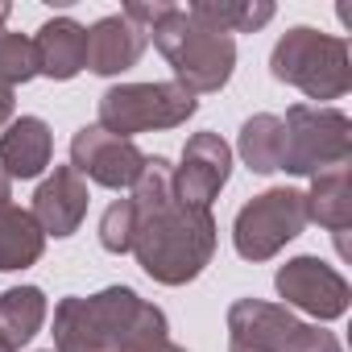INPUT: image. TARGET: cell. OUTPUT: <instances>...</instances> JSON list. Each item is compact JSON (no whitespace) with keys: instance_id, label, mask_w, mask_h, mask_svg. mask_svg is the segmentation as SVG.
Returning a JSON list of instances; mask_svg holds the SVG:
<instances>
[{"instance_id":"cell-23","label":"cell","mask_w":352,"mask_h":352,"mask_svg":"<svg viewBox=\"0 0 352 352\" xmlns=\"http://www.w3.org/2000/svg\"><path fill=\"white\" fill-rule=\"evenodd\" d=\"M100 245L108 253H129L133 249V199H116L100 216Z\"/></svg>"},{"instance_id":"cell-11","label":"cell","mask_w":352,"mask_h":352,"mask_svg":"<svg viewBox=\"0 0 352 352\" xmlns=\"http://www.w3.org/2000/svg\"><path fill=\"white\" fill-rule=\"evenodd\" d=\"M232 174V149L220 133H195L183 145V166H170V187L187 208H212Z\"/></svg>"},{"instance_id":"cell-21","label":"cell","mask_w":352,"mask_h":352,"mask_svg":"<svg viewBox=\"0 0 352 352\" xmlns=\"http://www.w3.org/2000/svg\"><path fill=\"white\" fill-rule=\"evenodd\" d=\"M187 13L212 30H224V34H257L261 25L274 21L270 0H199Z\"/></svg>"},{"instance_id":"cell-24","label":"cell","mask_w":352,"mask_h":352,"mask_svg":"<svg viewBox=\"0 0 352 352\" xmlns=\"http://www.w3.org/2000/svg\"><path fill=\"white\" fill-rule=\"evenodd\" d=\"M9 120H13V91L0 87V129H5Z\"/></svg>"},{"instance_id":"cell-6","label":"cell","mask_w":352,"mask_h":352,"mask_svg":"<svg viewBox=\"0 0 352 352\" xmlns=\"http://www.w3.org/2000/svg\"><path fill=\"white\" fill-rule=\"evenodd\" d=\"M286 124V153L282 170L290 174H323L331 166H348L352 157V120L340 108L319 104H294L282 116Z\"/></svg>"},{"instance_id":"cell-27","label":"cell","mask_w":352,"mask_h":352,"mask_svg":"<svg viewBox=\"0 0 352 352\" xmlns=\"http://www.w3.org/2000/svg\"><path fill=\"white\" fill-rule=\"evenodd\" d=\"M9 13H13L9 5H0V25H5V21H9Z\"/></svg>"},{"instance_id":"cell-19","label":"cell","mask_w":352,"mask_h":352,"mask_svg":"<svg viewBox=\"0 0 352 352\" xmlns=\"http://www.w3.org/2000/svg\"><path fill=\"white\" fill-rule=\"evenodd\" d=\"M245 166L253 174H274L282 170V153H286V124L274 112H257L241 124V141H236Z\"/></svg>"},{"instance_id":"cell-17","label":"cell","mask_w":352,"mask_h":352,"mask_svg":"<svg viewBox=\"0 0 352 352\" xmlns=\"http://www.w3.org/2000/svg\"><path fill=\"white\" fill-rule=\"evenodd\" d=\"M42 249H46V232L38 228L34 212L13 204L0 208V274L30 270L34 261H42Z\"/></svg>"},{"instance_id":"cell-12","label":"cell","mask_w":352,"mask_h":352,"mask_svg":"<svg viewBox=\"0 0 352 352\" xmlns=\"http://www.w3.org/2000/svg\"><path fill=\"white\" fill-rule=\"evenodd\" d=\"M87 183H83V174H75V166H54V174L38 187L34 195V220L46 236H71L79 232L83 216H87Z\"/></svg>"},{"instance_id":"cell-26","label":"cell","mask_w":352,"mask_h":352,"mask_svg":"<svg viewBox=\"0 0 352 352\" xmlns=\"http://www.w3.org/2000/svg\"><path fill=\"white\" fill-rule=\"evenodd\" d=\"M0 352H17V348H13V344L5 340V331H0Z\"/></svg>"},{"instance_id":"cell-10","label":"cell","mask_w":352,"mask_h":352,"mask_svg":"<svg viewBox=\"0 0 352 352\" xmlns=\"http://www.w3.org/2000/svg\"><path fill=\"white\" fill-rule=\"evenodd\" d=\"M274 286L286 298V307H298L315 319H340L348 311V298H352L344 274L319 257H290L278 270Z\"/></svg>"},{"instance_id":"cell-14","label":"cell","mask_w":352,"mask_h":352,"mask_svg":"<svg viewBox=\"0 0 352 352\" xmlns=\"http://www.w3.org/2000/svg\"><path fill=\"white\" fill-rule=\"evenodd\" d=\"M34 54H38V75L67 83L87 67V30L75 17H50L34 38Z\"/></svg>"},{"instance_id":"cell-5","label":"cell","mask_w":352,"mask_h":352,"mask_svg":"<svg viewBox=\"0 0 352 352\" xmlns=\"http://www.w3.org/2000/svg\"><path fill=\"white\" fill-rule=\"evenodd\" d=\"M199 100L179 83H120L100 96V129L112 137H137L149 129H174L195 116Z\"/></svg>"},{"instance_id":"cell-18","label":"cell","mask_w":352,"mask_h":352,"mask_svg":"<svg viewBox=\"0 0 352 352\" xmlns=\"http://www.w3.org/2000/svg\"><path fill=\"white\" fill-rule=\"evenodd\" d=\"M116 352H187V348L170 340V323H166L162 307H153L141 294H133L129 311H124V323H120Z\"/></svg>"},{"instance_id":"cell-13","label":"cell","mask_w":352,"mask_h":352,"mask_svg":"<svg viewBox=\"0 0 352 352\" xmlns=\"http://www.w3.org/2000/svg\"><path fill=\"white\" fill-rule=\"evenodd\" d=\"M149 34L141 25H133L124 13L100 17L87 30V71L96 75H120L129 67H137V58L145 54Z\"/></svg>"},{"instance_id":"cell-7","label":"cell","mask_w":352,"mask_h":352,"mask_svg":"<svg viewBox=\"0 0 352 352\" xmlns=\"http://www.w3.org/2000/svg\"><path fill=\"white\" fill-rule=\"evenodd\" d=\"M307 228V199L294 187H270L265 195H253L232 224V245L245 261H270L278 257L298 232Z\"/></svg>"},{"instance_id":"cell-25","label":"cell","mask_w":352,"mask_h":352,"mask_svg":"<svg viewBox=\"0 0 352 352\" xmlns=\"http://www.w3.org/2000/svg\"><path fill=\"white\" fill-rule=\"evenodd\" d=\"M9 199H13V179H9L5 170H0V208H5Z\"/></svg>"},{"instance_id":"cell-3","label":"cell","mask_w":352,"mask_h":352,"mask_svg":"<svg viewBox=\"0 0 352 352\" xmlns=\"http://www.w3.org/2000/svg\"><path fill=\"white\" fill-rule=\"evenodd\" d=\"M270 75L278 83L298 87L307 100H340L352 87L348 42L336 34H319L311 25H294L278 38L270 54Z\"/></svg>"},{"instance_id":"cell-4","label":"cell","mask_w":352,"mask_h":352,"mask_svg":"<svg viewBox=\"0 0 352 352\" xmlns=\"http://www.w3.org/2000/svg\"><path fill=\"white\" fill-rule=\"evenodd\" d=\"M228 352H344L340 340L265 298H236L228 307Z\"/></svg>"},{"instance_id":"cell-1","label":"cell","mask_w":352,"mask_h":352,"mask_svg":"<svg viewBox=\"0 0 352 352\" xmlns=\"http://www.w3.org/2000/svg\"><path fill=\"white\" fill-rule=\"evenodd\" d=\"M137 265L162 286L195 282L216 253L212 208H187L170 187V162L149 157L133 187V249Z\"/></svg>"},{"instance_id":"cell-22","label":"cell","mask_w":352,"mask_h":352,"mask_svg":"<svg viewBox=\"0 0 352 352\" xmlns=\"http://www.w3.org/2000/svg\"><path fill=\"white\" fill-rule=\"evenodd\" d=\"M38 75V54H34V38L25 34H5L0 30V87H17L30 83Z\"/></svg>"},{"instance_id":"cell-20","label":"cell","mask_w":352,"mask_h":352,"mask_svg":"<svg viewBox=\"0 0 352 352\" xmlns=\"http://www.w3.org/2000/svg\"><path fill=\"white\" fill-rule=\"evenodd\" d=\"M46 323V294L38 286H9L0 294V331L13 348L30 344Z\"/></svg>"},{"instance_id":"cell-9","label":"cell","mask_w":352,"mask_h":352,"mask_svg":"<svg viewBox=\"0 0 352 352\" xmlns=\"http://www.w3.org/2000/svg\"><path fill=\"white\" fill-rule=\"evenodd\" d=\"M145 153L129 141V137H112L100 124H83L71 137V166L75 174H87L91 183L108 187V191H124L137 187L141 170H145Z\"/></svg>"},{"instance_id":"cell-16","label":"cell","mask_w":352,"mask_h":352,"mask_svg":"<svg viewBox=\"0 0 352 352\" xmlns=\"http://www.w3.org/2000/svg\"><path fill=\"white\" fill-rule=\"evenodd\" d=\"M307 199V224H323L327 232H336L340 253L348 257V228H352V183H348V166H331L311 179Z\"/></svg>"},{"instance_id":"cell-2","label":"cell","mask_w":352,"mask_h":352,"mask_svg":"<svg viewBox=\"0 0 352 352\" xmlns=\"http://www.w3.org/2000/svg\"><path fill=\"white\" fill-rule=\"evenodd\" d=\"M124 17L149 34V42L162 50V58L174 71V83L191 96L220 91L236 71V42L224 30L204 25L179 5H124Z\"/></svg>"},{"instance_id":"cell-15","label":"cell","mask_w":352,"mask_h":352,"mask_svg":"<svg viewBox=\"0 0 352 352\" xmlns=\"http://www.w3.org/2000/svg\"><path fill=\"white\" fill-rule=\"evenodd\" d=\"M54 153V133L42 116H21L0 133V170L9 179H38L50 166Z\"/></svg>"},{"instance_id":"cell-8","label":"cell","mask_w":352,"mask_h":352,"mask_svg":"<svg viewBox=\"0 0 352 352\" xmlns=\"http://www.w3.org/2000/svg\"><path fill=\"white\" fill-rule=\"evenodd\" d=\"M133 286H108L91 298L67 294L54 307V348L50 352H116L120 323L129 311Z\"/></svg>"}]
</instances>
